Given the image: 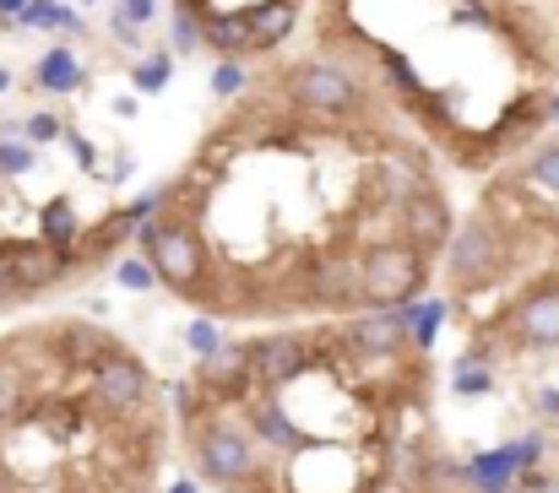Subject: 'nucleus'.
I'll return each instance as SVG.
<instances>
[{"instance_id": "nucleus-4", "label": "nucleus", "mask_w": 559, "mask_h": 493, "mask_svg": "<svg viewBox=\"0 0 559 493\" xmlns=\"http://www.w3.org/2000/svg\"><path fill=\"white\" fill-rule=\"evenodd\" d=\"M451 277L462 282V288H478V282H489V277H500V266L511 261V239H506V228L484 212V217H473L456 239H451Z\"/></svg>"}, {"instance_id": "nucleus-36", "label": "nucleus", "mask_w": 559, "mask_h": 493, "mask_svg": "<svg viewBox=\"0 0 559 493\" xmlns=\"http://www.w3.org/2000/svg\"><path fill=\"white\" fill-rule=\"evenodd\" d=\"M66 142H71V158H76L82 168H93V164H98V158H93V147H87L82 136H66Z\"/></svg>"}, {"instance_id": "nucleus-35", "label": "nucleus", "mask_w": 559, "mask_h": 493, "mask_svg": "<svg viewBox=\"0 0 559 493\" xmlns=\"http://www.w3.org/2000/svg\"><path fill=\"white\" fill-rule=\"evenodd\" d=\"M33 0H0V22L11 27V22H22V11H27Z\"/></svg>"}, {"instance_id": "nucleus-31", "label": "nucleus", "mask_w": 559, "mask_h": 493, "mask_svg": "<svg viewBox=\"0 0 559 493\" xmlns=\"http://www.w3.org/2000/svg\"><path fill=\"white\" fill-rule=\"evenodd\" d=\"M109 33H115V38H120L126 49H142V27H136V22H131L126 11H115V16H109Z\"/></svg>"}, {"instance_id": "nucleus-24", "label": "nucleus", "mask_w": 559, "mask_h": 493, "mask_svg": "<svg viewBox=\"0 0 559 493\" xmlns=\"http://www.w3.org/2000/svg\"><path fill=\"white\" fill-rule=\"evenodd\" d=\"M131 76H136V87H142V93H164V87H169V76H175V60H169V55H147V60H136V71H131Z\"/></svg>"}, {"instance_id": "nucleus-12", "label": "nucleus", "mask_w": 559, "mask_h": 493, "mask_svg": "<svg viewBox=\"0 0 559 493\" xmlns=\"http://www.w3.org/2000/svg\"><path fill=\"white\" fill-rule=\"evenodd\" d=\"M516 341L522 347H559V282L533 288L516 304Z\"/></svg>"}, {"instance_id": "nucleus-21", "label": "nucleus", "mask_w": 559, "mask_h": 493, "mask_svg": "<svg viewBox=\"0 0 559 493\" xmlns=\"http://www.w3.org/2000/svg\"><path fill=\"white\" fill-rule=\"evenodd\" d=\"M16 27H60V33H82V16L71 11V5H60V0H33L27 11H22V22Z\"/></svg>"}, {"instance_id": "nucleus-11", "label": "nucleus", "mask_w": 559, "mask_h": 493, "mask_svg": "<svg viewBox=\"0 0 559 493\" xmlns=\"http://www.w3.org/2000/svg\"><path fill=\"white\" fill-rule=\"evenodd\" d=\"M310 299L326 310H348L365 304V255L359 261H321L310 272Z\"/></svg>"}, {"instance_id": "nucleus-28", "label": "nucleus", "mask_w": 559, "mask_h": 493, "mask_svg": "<svg viewBox=\"0 0 559 493\" xmlns=\"http://www.w3.org/2000/svg\"><path fill=\"white\" fill-rule=\"evenodd\" d=\"M22 136H27L33 147H49V142H66V125H60L55 115H33V120H22Z\"/></svg>"}, {"instance_id": "nucleus-2", "label": "nucleus", "mask_w": 559, "mask_h": 493, "mask_svg": "<svg viewBox=\"0 0 559 493\" xmlns=\"http://www.w3.org/2000/svg\"><path fill=\"white\" fill-rule=\"evenodd\" d=\"M429 277V255L413 250L407 239H385L365 250V304L370 310H396V304H413V293L424 288Z\"/></svg>"}, {"instance_id": "nucleus-34", "label": "nucleus", "mask_w": 559, "mask_h": 493, "mask_svg": "<svg viewBox=\"0 0 559 493\" xmlns=\"http://www.w3.org/2000/svg\"><path fill=\"white\" fill-rule=\"evenodd\" d=\"M533 407H538L544 418H559V390H538V396H533Z\"/></svg>"}, {"instance_id": "nucleus-5", "label": "nucleus", "mask_w": 559, "mask_h": 493, "mask_svg": "<svg viewBox=\"0 0 559 493\" xmlns=\"http://www.w3.org/2000/svg\"><path fill=\"white\" fill-rule=\"evenodd\" d=\"M147 261L158 266V277L169 282V288H180V293H201V282H206V250H201V233L180 223V217H164V228H158V239L147 244Z\"/></svg>"}, {"instance_id": "nucleus-39", "label": "nucleus", "mask_w": 559, "mask_h": 493, "mask_svg": "<svg viewBox=\"0 0 559 493\" xmlns=\"http://www.w3.org/2000/svg\"><path fill=\"white\" fill-rule=\"evenodd\" d=\"M478 493H511V489H478Z\"/></svg>"}, {"instance_id": "nucleus-20", "label": "nucleus", "mask_w": 559, "mask_h": 493, "mask_svg": "<svg viewBox=\"0 0 559 493\" xmlns=\"http://www.w3.org/2000/svg\"><path fill=\"white\" fill-rule=\"evenodd\" d=\"M451 385H456V396H484V390L495 385L489 352H467V358H456V363H451Z\"/></svg>"}, {"instance_id": "nucleus-33", "label": "nucleus", "mask_w": 559, "mask_h": 493, "mask_svg": "<svg viewBox=\"0 0 559 493\" xmlns=\"http://www.w3.org/2000/svg\"><path fill=\"white\" fill-rule=\"evenodd\" d=\"M120 11H126L136 27H147V22L158 16V0H120Z\"/></svg>"}, {"instance_id": "nucleus-17", "label": "nucleus", "mask_w": 559, "mask_h": 493, "mask_svg": "<svg viewBox=\"0 0 559 493\" xmlns=\"http://www.w3.org/2000/svg\"><path fill=\"white\" fill-rule=\"evenodd\" d=\"M33 76H38V87H44V93H76L87 71H82V60H76V49H71V44H55V49L38 60V71H33Z\"/></svg>"}, {"instance_id": "nucleus-13", "label": "nucleus", "mask_w": 559, "mask_h": 493, "mask_svg": "<svg viewBox=\"0 0 559 493\" xmlns=\"http://www.w3.org/2000/svg\"><path fill=\"white\" fill-rule=\"evenodd\" d=\"M5 255H11V272H16V282H22L27 293H38V288H49V282H60V277L71 272V255L55 250V244H44V239H38V244L11 239Z\"/></svg>"}, {"instance_id": "nucleus-14", "label": "nucleus", "mask_w": 559, "mask_h": 493, "mask_svg": "<svg viewBox=\"0 0 559 493\" xmlns=\"http://www.w3.org/2000/svg\"><path fill=\"white\" fill-rule=\"evenodd\" d=\"M201 33H206V49H217L223 60L255 55V27L245 11H201Z\"/></svg>"}, {"instance_id": "nucleus-32", "label": "nucleus", "mask_w": 559, "mask_h": 493, "mask_svg": "<svg viewBox=\"0 0 559 493\" xmlns=\"http://www.w3.org/2000/svg\"><path fill=\"white\" fill-rule=\"evenodd\" d=\"M5 299H27V288L16 282V272H11V255H5V244H0V304Z\"/></svg>"}, {"instance_id": "nucleus-25", "label": "nucleus", "mask_w": 559, "mask_h": 493, "mask_svg": "<svg viewBox=\"0 0 559 493\" xmlns=\"http://www.w3.org/2000/svg\"><path fill=\"white\" fill-rule=\"evenodd\" d=\"M115 277H120V288H131V293H147L153 282H164V277H158V266H153V261H136V255H131V261H120V266H115Z\"/></svg>"}, {"instance_id": "nucleus-10", "label": "nucleus", "mask_w": 559, "mask_h": 493, "mask_svg": "<svg viewBox=\"0 0 559 493\" xmlns=\"http://www.w3.org/2000/svg\"><path fill=\"white\" fill-rule=\"evenodd\" d=\"M402 239H407L413 250H424V255H440V250H445V239H451V206H445L429 184L402 201Z\"/></svg>"}, {"instance_id": "nucleus-3", "label": "nucleus", "mask_w": 559, "mask_h": 493, "mask_svg": "<svg viewBox=\"0 0 559 493\" xmlns=\"http://www.w3.org/2000/svg\"><path fill=\"white\" fill-rule=\"evenodd\" d=\"M190 445H195V467H201L212 483H223V489H250V483L261 478L250 434H239V429H228V423H212V418H206L201 429H190Z\"/></svg>"}, {"instance_id": "nucleus-9", "label": "nucleus", "mask_w": 559, "mask_h": 493, "mask_svg": "<svg viewBox=\"0 0 559 493\" xmlns=\"http://www.w3.org/2000/svg\"><path fill=\"white\" fill-rule=\"evenodd\" d=\"M337 336H343V347L359 352V358H396V352L413 341V330H407V321H402V310H370V315L348 321Z\"/></svg>"}, {"instance_id": "nucleus-7", "label": "nucleus", "mask_w": 559, "mask_h": 493, "mask_svg": "<svg viewBox=\"0 0 559 493\" xmlns=\"http://www.w3.org/2000/svg\"><path fill=\"white\" fill-rule=\"evenodd\" d=\"M316 358V341L305 336H261L250 341V369H255V385L261 390H288Z\"/></svg>"}, {"instance_id": "nucleus-27", "label": "nucleus", "mask_w": 559, "mask_h": 493, "mask_svg": "<svg viewBox=\"0 0 559 493\" xmlns=\"http://www.w3.org/2000/svg\"><path fill=\"white\" fill-rule=\"evenodd\" d=\"M38 164V153H33V142H0V173L11 179V173H33Z\"/></svg>"}, {"instance_id": "nucleus-1", "label": "nucleus", "mask_w": 559, "mask_h": 493, "mask_svg": "<svg viewBox=\"0 0 559 493\" xmlns=\"http://www.w3.org/2000/svg\"><path fill=\"white\" fill-rule=\"evenodd\" d=\"M283 98H288L299 115H310V120H354V115L365 109L359 82H354L343 65H332V60H299V65L283 76Z\"/></svg>"}, {"instance_id": "nucleus-19", "label": "nucleus", "mask_w": 559, "mask_h": 493, "mask_svg": "<svg viewBox=\"0 0 559 493\" xmlns=\"http://www.w3.org/2000/svg\"><path fill=\"white\" fill-rule=\"evenodd\" d=\"M402 321L413 330V347L429 352L435 347V330L445 326V299H424V304H402Z\"/></svg>"}, {"instance_id": "nucleus-18", "label": "nucleus", "mask_w": 559, "mask_h": 493, "mask_svg": "<svg viewBox=\"0 0 559 493\" xmlns=\"http://www.w3.org/2000/svg\"><path fill=\"white\" fill-rule=\"evenodd\" d=\"M38 239L71 255V250L82 244V223H76V206H71V201H49V206H44V223H38Z\"/></svg>"}, {"instance_id": "nucleus-23", "label": "nucleus", "mask_w": 559, "mask_h": 493, "mask_svg": "<svg viewBox=\"0 0 559 493\" xmlns=\"http://www.w3.org/2000/svg\"><path fill=\"white\" fill-rule=\"evenodd\" d=\"M527 184H538V190H549V195H559V142H549V147H538V153L527 158Z\"/></svg>"}, {"instance_id": "nucleus-29", "label": "nucleus", "mask_w": 559, "mask_h": 493, "mask_svg": "<svg viewBox=\"0 0 559 493\" xmlns=\"http://www.w3.org/2000/svg\"><path fill=\"white\" fill-rule=\"evenodd\" d=\"M212 93H217V98H239V93H245V65H239V60H223V65L212 71Z\"/></svg>"}, {"instance_id": "nucleus-38", "label": "nucleus", "mask_w": 559, "mask_h": 493, "mask_svg": "<svg viewBox=\"0 0 559 493\" xmlns=\"http://www.w3.org/2000/svg\"><path fill=\"white\" fill-rule=\"evenodd\" d=\"M0 93H11V71H0Z\"/></svg>"}, {"instance_id": "nucleus-40", "label": "nucleus", "mask_w": 559, "mask_h": 493, "mask_svg": "<svg viewBox=\"0 0 559 493\" xmlns=\"http://www.w3.org/2000/svg\"><path fill=\"white\" fill-rule=\"evenodd\" d=\"M549 493H559V489H549Z\"/></svg>"}, {"instance_id": "nucleus-16", "label": "nucleus", "mask_w": 559, "mask_h": 493, "mask_svg": "<svg viewBox=\"0 0 559 493\" xmlns=\"http://www.w3.org/2000/svg\"><path fill=\"white\" fill-rule=\"evenodd\" d=\"M55 336H60V347H66V363H87V369H98L104 358H115V352H120L104 330L87 326V321H71V326H60Z\"/></svg>"}, {"instance_id": "nucleus-37", "label": "nucleus", "mask_w": 559, "mask_h": 493, "mask_svg": "<svg viewBox=\"0 0 559 493\" xmlns=\"http://www.w3.org/2000/svg\"><path fill=\"white\" fill-rule=\"evenodd\" d=\"M169 493H201V489H195V483H175V489H169Z\"/></svg>"}, {"instance_id": "nucleus-8", "label": "nucleus", "mask_w": 559, "mask_h": 493, "mask_svg": "<svg viewBox=\"0 0 559 493\" xmlns=\"http://www.w3.org/2000/svg\"><path fill=\"white\" fill-rule=\"evenodd\" d=\"M195 385L212 396V401H245L250 385H255V369H250V347H217L195 363Z\"/></svg>"}, {"instance_id": "nucleus-15", "label": "nucleus", "mask_w": 559, "mask_h": 493, "mask_svg": "<svg viewBox=\"0 0 559 493\" xmlns=\"http://www.w3.org/2000/svg\"><path fill=\"white\" fill-rule=\"evenodd\" d=\"M245 16H250V27H255V55H266V49H277V44L288 38L299 5H294V0H255V5H245Z\"/></svg>"}, {"instance_id": "nucleus-22", "label": "nucleus", "mask_w": 559, "mask_h": 493, "mask_svg": "<svg viewBox=\"0 0 559 493\" xmlns=\"http://www.w3.org/2000/svg\"><path fill=\"white\" fill-rule=\"evenodd\" d=\"M169 38H175V55H195V44H206V33H201V11H195V5H180V11H175Z\"/></svg>"}, {"instance_id": "nucleus-30", "label": "nucleus", "mask_w": 559, "mask_h": 493, "mask_svg": "<svg viewBox=\"0 0 559 493\" xmlns=\"http://www.w3.org/2000/svg\"><path fill=\"white\" fill-rule=\"evenodd\" d=\"M186 347H195V358H206V352H217V347H223V330L212 326V321H190Z\"/></svg>"}, {"instance_id": "nucleus-26", "label": "nucleus", "mask_w": 559, "mask_h": 493, "mask_svg": "<svg viewBox=\"0 0 559 493\" xmlns=\"http://www.w3.org/2000/svg\"><path fill=\"white\" fill-rule=\"evenodd\" d=\"M22 412V374L16 363H0V423Z\"/></svg>"}, {"instance_id": "nucleus-6", "label": "nucleus", "mask_w": 559, "mask_h": 493, "mask_svg": "<svg viewBox=\"0 0 559 493\" xmlns=\"http://www.w3.org/2000/svg\"><path fill=\"white\" fill-rule=\"evenodd\" d=\"M87 396H93L104 412H136V407H147V396H153V374H147V363H136V358L120 347L115 358H104V363L93 369Z\"/></svg>"}]
</instances>
